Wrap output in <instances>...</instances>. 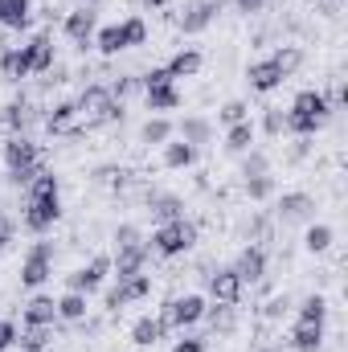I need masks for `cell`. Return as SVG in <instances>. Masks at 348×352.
<instances>
[{"mask_svg":"<svg viewBox=\"0 0 348 352\" xmlns=\"http://www.w3.org/2000/svg\"><path fill=\"white\" fill-rule=\"evenodd\" d=\"M173 352H205V340L201 336H184V340H176Z\"/></svg>","mask_w":348,"mask_h":352,"instance_id":"cell-49","label":"cell"},{"mask_svg":"<svg viewBox=\"0 0 348 352\" xmlns=\"http://www.w3.org/2000/svg\"><path fill=\"white\" fill-rule=\"evenodd\" d=\"M148 246H152V254H160V258H176V254H184V250L197 246V226L184 221V217H176V221H160L156 234L148 238Z\"/></svg>","mask_w":348,"mask_h":352,"instance_id":"cell-3","label":"cell"},{"mask_svg":"<svg viewBox=\"0 0 348 352\" xmlns=\"http://www.w3.org/2000/svg\"><path fill=\"white\" fill-rule=\"evenodd\" d=\"M25 324H58V299H50V295H33L29 303H25Z\"/></svg>","mask_w":348,"mask_h":352,"instance_id":"cell-24","label":"cell"},{"mask_svg":"<svg viewBox=\"0 0 348 352\" xmlns=\"http://www.w3.org/2000/svg\"><path fill=\"white\" fill-rule=\"evenodd\" d=\"M287 344H291V352H320L324 349V324H303V320H295Z\"/></svg>","mask_w":348,"mask_h":352,"instance_id":"cell-18","label":"cell"},{"mask_svg":"<svg viewBox=\"0 0 348 352\" xmlns=\"http://www.w3.org/2000/svg\"><path fill=\"white\" fill-rule=\"evenodd\" d=\"M246 197H250V201H266V197H274V176L270 173L246 176Z\"/></svg>","mask_w":348,"mask_h":352,"instance_id":"cell-39","label":"cell"},{"mask_svg":"<svg viewBox=\"0 0 348 352\" xmlns=\"http://www.w3.org/2000/svg\"><path fill=\"white\" fill-rule=\"evenodd\" d=\"M328 115H332V107H328V94L324 90H299L295 102L287 107V131L307 140V135H316L328 123Z\"/></svg>","mask_w":348,"mask_h":352,"instance_id":"cell-1","label":"cell"},{"mask_svg":"<svg viewBox=\"0 0 348 352\" xmlns=\"http://www.w3.org/2000/svg\"><path fill=\"white\" fill-rule=\"evenodd\" d=\"M266 4H274V0H266Z\"/></svg>","mask_w":348,"mask_h":352,"instance_id":"cell-55","label":"cell"},{"mask_svg":"<svg viewBox=\"0 0 348 352\" xmlns=\"http://www.w3.org/2000/svg\"><path fill=\"white\" fill-rule=\"evenodd\" d=\"M37 173H41V164H29V168H12V173H8V184H17V188H29Z\"/></svg>","mask_w":348,"mask_h":352,"instance_id":"cell-46","label":"cell"},{"mask_svg":"<svg viewBox=\"0 0 348 352\" xmlns=\"http://www.w3.org/2000/svg\"><path fill=\"white\" fill-rule=\"evenodd\" d=\"M197 164V148L176 140V144H164V168H193Z\"/></svg>","mask_w":348,"mask_h":352,"instance_id":"cell-34","label":"cell"},{"mask_svg":"<svg viewBox=\"0 0 348 352\" xmlns=\"http://www.w3.org/2000/svg\"><path fill=\"white\" fill-rule=\"evenodd\" d=\"M234 8H238L242 16H254V12H262V8H266V0H234Z\"/></svg>","mask_w":348,"mask_h":352,"instance_id":"cell-51","label":"cell"},{"mask_svg":"<svg viewBox=\"0 0 348 352\" xmlns=\"http://www.w3.org/2000/svg\"><path fill=\"white\" fill-rule=\"evenodd\" d=\"M119 25H123V41H127V50H135V45L148 41V25H144V16H127V21H119Z\"/></svg>","mask_w":348,"mask_h":352,"instance_id":"cell-38","label":"cell"},{"mask_svg":"<svg viewBox=\"0 0 348 352\" xmlns=\"http://www.w3.org/2000/svg\"><path fill=\"white\" fill-rule=\"evenodd\" d=\"M299 320H303V324H324V320H328V299H324V295H307V299L299 303Z\"/></svg>","mask_w":348,"mask_h":352,"instance_id":"cell-36","label":"cell"},{"mask_svg":"<svg viewBox=\"0 0 348 352\" xmlns=\"http://www.w3.org/2000/svg\"><path fill=\"white\" fill-rule=\"evenodd\" d=\"M135 90H144L140 78H119V82L111 87V94H115V102H123V98H127V94H135Z\"/></svg>","mask_w":348,"mask_h":352,"instance_id":"cell-47","label":"cell"},{"mask_svg":"<svg viewBox=\"0 0 348 352\" xmlns=\"http://www.w3.org/2000/svg\"><path fill=\"white\" fill-rule=\"evenodd\" d=\"M78 107L74 102H58L54 111H50V119H45V127H50V135H74L78 127Z\"/></svg>","mask_w":348,"mask_h":352,"instance_id":"cell-22","label":"cell"},{"mask_svg":"<svg viewBox=\"0 0 348 352\" xmlns=\"http://www.w3.org/2000/svg\"><path fill=\"white\" fill-rule=\"evenodd\" d=\"M205 295H180V299H168L164 307H160V324L164 328H193L197 320H205Z\"/></svg>","mask_w":348,"mask_h":352,"instance_id":"cell-4","label":"cell"},{"mask_svg":"<svg viewBox=\"0 0 348 352\" xmlns=\"http://www.w3.org/2000/svg\"><path fill=\"white\" fill-rule=\"evenodd\" d=\"M274 217L283 226H299V221H316V197L312 192H283L274 205Z\"/></svg>","mask_w":348,"mask_h":352,"instance_id":"cell-8","label":"cell"},{"mask_svg":"<svg viewBox=\"0 0 348 352\" xmlns=\"http://www.w3.org/2000/svg\"><path fill=\"white\" fill-rule=\"evenodd\" d=\"M152 295V274H131V278H119V287L107 291V311H123L127 303H140Z\"/></svg>","mask_w":348,"mask_h":352,"instance_id":"cell-7","label":"cell"},{"mask_svg":"<svg viewBox=\"0 0 348 352\" xmlns=\"http://www.w3.org/2000/svg\"><path fill=\"white\" fill-rule=\"evenodd\" d=\"M33 119H37V115H33V107H29V102H21V98L4 107V127H8L12 135H25Z\"/></svg>","mask_w":348,"mask_h":352,"instance_id":"cell-29","label":"cell"},{"mask_svg":"<svg viewBox=\"0 0 348 352\" xmlns=\"http://www.w3.org/2000/svg\"><path fill=\"white\" fill-rule=\"evenodd\" d=\"M148 258H152V246H148V242H140V246L115 250V258H111V266L119 270V278H131V274H140V270L148 266Z\"/></svg>","mask_w":348,"mask_h":352,"instance_id":"cell-16","label":"cell"},{"mask_svg":"<svg viewBox=\"0 0 348 352\" xmlns=\"http://www.w3.org/2000/svg\"><path fill=\"white\" fill-rule=\"evenodd\" d=\"M0 25L4 29H25L29 25V0H0Z\"/></svg>","mask_w":348,"mask_h":352,"instance_id":"cell-35","label":"cell"},{"mask_svg":"<svg viewBox=\"0 0 348 352\" xmlns=\"http://www.w3.org/2000/svg\"><path fill=\"white\" fill-rule=\"evenodd\" d=\"M173 131H176V127L164 119V115H152V119L140 127V140H144V144H152V148H164V144L173 140Z\"/></svg>","mask_w":348,"mask_h":352,"instance_id":"cell-31","label":"cell"},{"mask_svg":"<svg viewBox=\"0 0 348 352\" xmlns=\"http://www.w3.org/2000/svg\"><path fill=\"white\" fill-rule=\"evenodd\" d=\"M148 209H152L156 221H176V217H184V201L173 197V192H156V197H148Z\"/></svg>","mask_w":348,"mask_h":352,"instance_id":"cell-26","label":"cell"},{"mask_svg":"<svg viewBox=\"0 0 348 352\" xmlns=\"http://www.w3.org/2000/svg\"><path fill=\"white\" fill-rule=\"evenodd\" d=\"M94 50L107 54V58L123 54V50H127V41H123V25H102V29L94 33Z\"/></svg>","mask_w":348,"mask_h":352,"instance_id":"cell-28","label":"cell"},{"mask_svg":"<svg viewBox=\"0 0 348 352\" xmlns=\"http://www.w3.org/2000/svg\"><path fill=\"white\" fill-rule=\"evenodd\" d=\"M209 295H213V303H238L242 299V278L230 266H221L217 274H209Z\"/></svg>","mask_w":348,"mask_h":352,"instance_id":"cell-15","label":"cell"},{"mask_svg":"<svg viewBox=\"0 0 348 352\" xmlns=\"http://www.w3.org/2000/svg\"><path fill=\"white\" fill-rule=\"evenodd\" d=\"M17 336H21V332H17V324H12V320H0V352L12 349V344H17Z\"/></svg>","mask_w":348,"mask_h":352,"instance_id":"cell-48","label":"cell"},{"mask_svg":"<svg viewBox=\"0 0 348 352\" xmlns=\"http://www.w3.org/2000/svg\"><path fill=\"white\" fill-rule=\"evenodd\" d=\"M221 4H226V0H184V8H180V29H184V33H205V29L213 25V16L221 12Z\"/></svg>","mask_w":348,"mask_h":352,"instance_id":"cell-11","label":"cell"},{"mask_svg":"<svg viewBox=\"0 0 348 352\" xmlns=\"http://www.w3.org/2000/svg\"><path fill=\"white\" fill-rule=\"evenodd\" d=\"M140 4H148V8H164L168 0H140Z\"/></svg>","mask_w":348,"mask_h":352,"instance_id":"cell-53","label":"cell"},{"mask_svg":"<svg viewBox=\"0 0 348 352\" xmlns=\"http://www.w3.org/2000/svg\"><path fill=\"white\" fill-rule=\"evenodd\" d=\"M262 352H283V349H262Z\"/></svg>","mask_w":348,"mask_h":352,"instance_id":"cell-54","label":"cell"},{"mask_svg":"<svg viewBox=\"0 0 348 352\" xmlns=\"http://www.w3.org/2000/svg\"><path fill=\"white\" fill-rule=\"evenodd\" d=\"M180 140L193 144V148H205V144H213V123L205 115H184L180 119Z\"/></svg>","mask_w":348,"mask_h":352,"instance_id":"cell-19","label":"cell"},{"mask_svg":"<svg viewBox=\"0 0 348 352\" xmlns=\"http://www.w3.org/2000/svg\"><path fill=\"white\" fill-rule=\"evenodd\" d=\"M0 74H4L8 82H21V78H29V74H33L29 45H12V50H4V54H0Z\"/></svg>","mask_w":348,"mask_h":352,"instance_id":"cell-17","label":"cell"},{"mask_svg":"<svg viewBox=\"0 0 348 352\" xmlns=\"http://www.w3.org/2000/svg\"><path fill=\"white\" fill-rule=\"evenodd\" d=\"M201 66H205V58H201V50H176L173 58H168V78H193V74H201Z\"/></svg>","mask_w":348,"mask_h":352,"instance_id":"cell-21","label":"cell"},{"mask_svg":"<svg viewBox=\"0 0 348 352\" xmlns=\"http://www.w3.org/2000/svg\"><path fill=\"white\" fill-rule=\"evenodd\" d=\"M164 332H168V328H164L156 316H140V320L131 324V344H135V349H152V344L164 340Z\"/></svg>","mask_w":348,"mask_h":352,"instance_id":"cell-20","label":"cell"},{"mask_svg":"<svg viewBox=\"0 0 348 352\" xmlns=\"http://www.w3.org/2000/svg\"><path fill=\"white\" fill-rule=\"evenodd\" d=\"M242 119H250V107H246L242 98H230V102L217 111V123H226V127H234V123H242Z\"/></svg>","mask_w":348,"mask_h":352,"instance_id":"cell-40","label":"cell"},{"mask_svg":"<svg viewBox=\"0 0 348 352\" xmlns=\"http://www.w3.org/2000/svg\"><path fill=\"white\" fill-rule=\"evenodd\" d=\"M246 82H250V90H259V94H270V90H279L287 82V74L279 70L274 58H262V62H254V66L246 70Z\"/></svg>","mask_w":348,"mask_h":352,"instance_id":"cell-13","label":"cell"},{"mask_svg":"<svg viewBox=\"0 0 348 352\" xmlns=\"http://www.w3.org/2000/svg\"><path fill=\"white\" fill-rule=\"evenodd\" d=\"M246 160H242V176H262L270 173V160H266V152H242Z\"/></svg>","mask_w":348,"mask_h":352,"instance_id":"cell-44","label":"cell"},{"mask_svg":"<svg viewBox=\"0 0 348 352\" xmlns=\"http://www.w3.org/2000/svg\"><path fill=\"white\" fill-rule=\"evenodd\" d=\"M62 33L74 41V45H83L87 50L90 41H94V33H98V12L83 4V8H74V12H66V21H62Z\"/></svg>","mask_w":348,"mask_h":352,"instance_id":"cell-10","label":"cell"},{"mask_svg":"<svg viewBox=\"0 0 348 352\" xmlns=\"http://www.w3.org/2000/svg\"><path fill=\"white\" fill-rule=\"evenodd\" d=\"M230 270L242 278V287H246V283H262V274H266V250H262V246H246V250L234 258Z\"/></svg>","mask_w":348,"mask_h":352,"instance_id":"cell-14","label":"cell"},{"mask_svg":"<svg viewBox=\"0 0 348 352\" xmlns=\"http://www.w3.org/2000/svg\"><path fill=\"white\" fill-rule=\"evenodd\" d=\"M50 192H58V176L41 168V173L33 176V184H29V197H50Z\"/></svg>","mask_w":348,"mask_h":352,"instance_id":"cell-43","label":"cell"},{"mask_svg":"<svg viewBox=\"0 0 348 352\" xmlns=\"http://www.w3.org/2000/svg\"><path fill=\"white\" fill-rule=\"evenodd\" d=\"M254 135H259V127H254L250 119H242V123L226 127V152H230V156H242V152H250Z\"/></svg>","mask_w":348,"mask_h":352,"instance_id":"cell-23","label":"cell"},{"mask_svg":"<svg viewBox=\"0 0 348 352\" xmlns=\"http://www.w3.org/2000/svg\"><path fill=\"white\" fill-rule=\"evenodd\" d=\"M140 242H148L135 226H119L115 230V250H127V246H140Z\"/></svg>","mask_w":348,"mask_h":352,"instance_id":"cell-45","label":"cell"},{"mask_svg":"<svg viewBox=\"0 0 348 352\" xmlns=\"http://www.w3.org/2000/svg\"><path fill=\"white\" fill-rule=\"evenodd\" d=\"M262 131H266V135H283V131H287V111H283V107H266Z\"/></svg>","mask_w":348,"mask_h":352,"instance_id":"cell-42","label":"cell"},{"mask_svg":"<svg viewBox=\"0 0 348 352\" xmlns=\"http://www.w3.org/2000/svg\"><path fill=\"white\" fill-rule=\"evenodd\" d=\"M111 274V258L107 254H98V258H90L87 266H78L74 274H66V291H83V295H94L98 287H102V278Z\"/></svg>","mask_w":348,"mask_h":352,"instance_id":"cell-9","label":"cell"},{"mask_svg":"<svg viewBox=\"0 0 348 352\" xmlns=\"http://www.w3.org/2000/svg\"><path fill=\"white\" fill-rule=\"evenodd\" d=\"M144 102H148V111H176L184 98H180V90L173 87V82H164V87H144Z\"/></svg>","mask_w":348,"mask_h":352,"instance_id":"cell-25","label":"cell"},{"mask_svg":"<svg viewBox=\"0 0 348 352\" xmlns=\"http://www.w3.org/2000/svg\"><path fill=\"white\" fill-rule=\"evenodd\" d=\"M90 295H83V291H66L62 299H58V320H66V324H78V320H87V303Z\"/></svg>","mask_w":348,"mask_h":352,"instance_id":"cell-27","label":"cell"},{"mask_svg":"<svg viewBox=\"0 0 348 352\" xmlns=\"http://www.w3.org/2000/svg\"><path fill=\"white\" fill-rule=\"evenodd\" d=\"M4 164H8V173H12V168H29V164H41V148H37L29 135H8V144H4Z\"/></svg>","mask_w":348,"mask_h":352,"instance_id":"cell-12","label":"cell"},{"mask_svg":"<svg viewBox=\"0 0 348 352\" xmlns=\"http://www.w3.org/2000/svg\"><path fill=\"white\" fill-rule=\"evenodd\" d=\"M50 336H54V324H25V332L17 336V344H21V352H45Z\"/></svg>","mask_w":348,"mask_h":352,"instance_id":"cell-30","label":"cell"},{"mask_svg":"<svg viewBox=\"0 0 348 352\" xmlns=\"http://www.w3.org/2000/svg\"><path fill=\"white\" fill-rule=\"evenodd\" d=\"M287 307H291V299H287V295H279V299H270V303H266V320H279V316H283Z\"/></svg>","mask_w":348,"mask_h":352,"instance_id":"cell-50","label":"cell"},{"mask_svg":"<svg viewBox=\"0 0 348 352\" xmlns=\"http://www.w3.org/2000/svg\"><path fill=\"white\" fill-rule=\"evenodd\" d=\"M78 119L87 123V127H102V123H115V119H123V102H115V94L111 87H87L78 94Z\"/></svg>","mask_w":348,"mask_h":352,"instance_id":"cell-2","label":"cell"},{"mask_svg":"<svg viewBox=\"0 0 348 352\" xmlns=\"http://www.w3.org/2000/svg\"><path fill=\"white\" fill-rule=\"evenodd\" d=\"M270 58H274V62H279V70H283V74H287V78H291V74H295V70H299V62H303V54H299V50H295V45H283V50H279V54H270Z\"/></svg>","mask_w":348,"mask_h":352,"instance_id":"cell-41","label":"cell"},{"mask_svg":"<svg viewBox=\"0 0 348 352\" xmlns=\"http://www.w3.org/2000/svg\"><path fill=\"white\" fill-rule=\"evenodd\" d=\"M8 242H12V221H8V217L0 213V250H4Z\"/></svg>","mask_w":348,"mask_h":352,"instance_id":"cell-52","label":"cell"},{"mask_svg":"<svg viewBox=\"0 0 348 352\" xmlns=\"http://www.w3.org/2000/svg\"><path fill=\"white\" fill-rule=\"evenodd\" d=\"M205 316H209V324H213L217 332H234V324H238V316H234V303H217V307H205Z\"/></svg>","mask_w":348,"mask_h":352,"instance_id":"cell-37","label":"cell"},{"mask_svg":"<svg viewBox=\"0 0 348 352\" xmlns=\"http://www.w3.org/2000/svg\"><path fill=\"white\" fill-rule=\"evenodd\" d=\"M29 62H33V74H45V70H54V41H50L45 33L29 41Z\"/></svg>","mask_w":348,"mask_h":352,"instance_id":"cell-32","label":"cell"},{"mask_svg":"<svg viewBox=\"0 0 348 352\" xmlns=\"http://www.w3.org/2000/svg\"><path fill=\"white\" fill-rule=\"evenodd\" d=\"M54 274V242H37L29 254H25V263H21V287H41L45 278Z\"/></svg>","mask_w":348,"mask_h":352,"instance_id":"cell-6","label":"cell"},{"mask_svg":"<svg viewBox=\"0 0 348 352\" xmlns=\"http://www.w3.org/2000/svg\"><path fill=\"white\" fill-rule=\"evenodd\" d=\"M332 242H336V230H332V226H324V221H312V226H307L303 246H307L312 254H328V250H332Z\"/></svg>","mask_w":348,"mask_h":352,"instance_id":"cell-33","label":"cell"},{"mask_svg":"<svg viewBox=\"0 0 348 352\" xmlns=\"http://www.w3.org/2000/svg\"><path fill=\"white\" fill-rule=\"evenodd\" d=\"M58 217H62V201H58V192H50V197H25V230L45 234V230H54Z\"/></svg>","mask_w":348,"mask_h":352,"instance_id":"cell-5","label":"cell"}]
</instances>
